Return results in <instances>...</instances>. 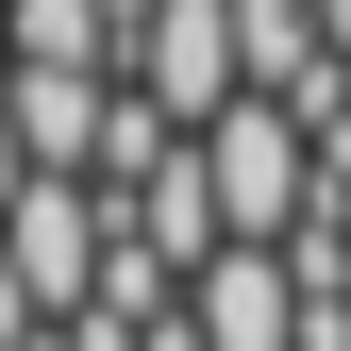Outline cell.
Listing matches in <instances>:
<instances>
[{
    "label": "cell",
    "mask_w": 351,
    "mask_h": 351,
    "mask_svg": "<svg viewBox=\"0 0 351 351\" xmlns=\"http://www.w3.org/2000/svg\"><path fill=\"white\" fill-rule=\"evenodd\" d=\"M201 184H217V217H234L251 251H285L301 217H318V134H301L285 101H234V117L201 134Z\"/></svg>",
    "instance_id": "6da1fadb"
},
{
    "label": "cell",
    "mask_w": 351,
    "mask_h": 351,
    "mask_svg": "<svg viewBox=\"0 0 351 351\" xmlns=\"http://www.w3.org/2000/svg\"><path fill=\"white\" fill-rule=\"evenodd\" d=\"M0 67H67V84H117L134 51H117L101 0H0Z\"/></svg>",
    "instance_id": "277c9868"
},
{
    "label": "cell",
    "mask_w": 351,
    "mask_h": 351,
    "mask_svg": "<svg viewBox=\"0 0 351 351\" xmlns=\"http://www.w3.org/2000/svg\"><path fill=\"white\" fill-rule=\"evenodd\" d=\"M134 351H201V318H151V335H134Z\"/></svg>",
    "instance_id": "5b68a950"
},
{
    "label": "cell",
    "mask_w": 351,
    "mask_h": 351,
    "mask_svg": "<svg viewBox=\"0 0 351 351\" xmlns=\"http://www.w3.org/2000/svg\"><path fill=\"white\" fill-rule=\"evenodd\" d=\"M184 318H201V351H301V318H318V301H301V268H285V251H217V268L184 285Z\"/></svg>",
    "instance_id": "3957f363"
},
{
    "label": "cell",
    "mask_w": 351,
    "mask_h": 351,
    "mask_svg": "<svg viewBox=\"0 0 351 351\" xmlns=\"http://www.w3.org/2000/svg\"><path fill=\"white\" fill-rule=\"evenodd\" d=\"M117 84H134V101L167 117V134H217V117L251 101V51H234V0H167V17L134 34V67H117Z\"/></svg>",
    "instance_id": "7a4b0ae2"
},
{
    "label": "cell",
    "mask_w": 351,
    "mask_h": 351,
    "mask_svg": "<svg viewBox=\"0 0 351 351\" xmlns=\"http://www.w3.org/2000/svg\"><path fill=\"white\" fill-rule=\"evenodd\" d=\"M17 351H67V335H17Z\"/></svg>",
    "instance_id": "8992f818"
}]
</instances>
